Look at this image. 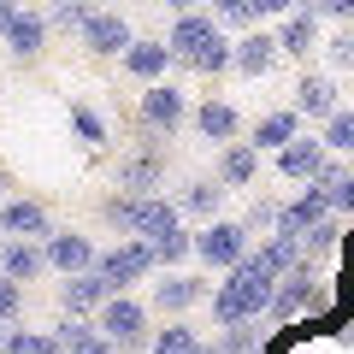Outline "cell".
Returning a JSON list of instances; mask_svg holds the SVG:
<instances>
[{
  "mask_svg": "<svg viewBox=\"0 0 354 354\" xmlns=\"http://www.w3.org/2000/svg\"><path fill=\"white\" fill-rule=\"evenodd\" d=\"M218 30H225V24H218L207 6H201V12H177V18H171V30H165V48H171V59H177V65H195V53H201L207 41L218 36Z\"/></svg>",
  "mask_w": 354,
  "mask_h": 354,
  "instance_id": "9",
  "label": "cell"
},
{
  "mask_svg": "<svg viewBox=\"0 0 354 354\" xmlns=\"http://www.w3.org/2000/svg\"><path fill=\"white\" fill-rule=\"evenodd\" d=\"M0 354H65V342L53 330H6Z\"/></svg>",
  "mask_w": 354,
  "mask_h": 354,
  "instance_id": "31",
  "label": "cell"
},
{
  "mask_svg": "<svg viewBox=\"0 0 354 354\" xmlns=\"http://www.w3.org/2000/svg\"><path fill=\"white\" fill-rule=\"evenodd\" d=\"M207 12H213V18H218L225 30H242V36H248V30L260 24V12H254V0H207Z\"/></svg>",
  "mask_w": 354,
  "mask_h": 354,
  "instance_id": "33",
  "label": "cell"
},
{
  "mask_svg": "<svg viewBox=\"0 0 354 354\" xmlns=\"http://www.w3.org/2000/svg\"><path fill=\"white\" fill-rule=\"evenodd\" d=\"M201 301H213V290H207L201 272H165V278L153 283V313H165V319L195 313Z\"/></svg>",
  "mask_w": 354,
  "mask_h": 354,
  "instance_id": "7",
  "label": "cell"
},
{
  "mask_svg": "<svg viewBox=\"0 0 354 354\" xmlns=\"http://www.w3.org/2000/svg\"><path fill=\"white\" fill-rule=\"evenodd\" d=\"M171 65H177L171 48H165V41H153V36H136V41H130V53H124V71L136 77V83H160Z\"/></svg>",
  "mask_w": 354,
  "mask_h": 354,
  "instance_id": "23",
  "label": "cell"
},
{
  "mask_svg": "<svg viewBox=\"0 0 354 354\" xmlns=\"http://www.w3.org/2000/svg\"><path fill=\"white\" fill-rule=\"evenodd\" d=\"M325 148L330 153H354V106H337L325 118Z\"/></svg>",
  "mask_w": 354,
  "mask_h": 354,
  "instance_id": "36",
  "label": "cell"
},
{
  "mask_svg": "<svg viewBox=\"0 0 354 354\" xmlns=\"http://www.w3.org/2000/svg\"><path fill=\"white\" fill-rule=\"evenodd\" d=\"M325 160H330L325 136H295L290 148L278 153V171H283V177H301V183H313V177L325 171Z\"/></svg>",
  "mask_w": 354,
  "mask_h": 354,
  "instance_id": "20",
  "label": "cell"
},
{
  "mask_svg": "<svg viewBox=\"0 0 354 354\" xmlns=\"http://www.w3.org/2000/svg\"><path fill=\"white\" fill-rule=\"evenodd\" d=\"M313 189H325V201H330V213H354V171L330 153L325 160V171L313 177Z\"/></svg>",
  "mask_w": 354,
  "mask_h": 354,
  "instance_id": "27",
  "label": "cell"
},
{
  "mask_svg": "<svg viewBox=\"0 0 354 354\" xmlns=\"http://www.w3.org/2000/svg\"><path fill=\"white\" fill-rule=\"evenodd\" d=\"M319 307H325V283H319V266H313V260H301V266H290V272L278 278L266 319H272V325H290L295 313H319Z\"/></svg>",
  "mask_w": 354,
  "mask_h": 354,
  "instance_id": "3",
  "label": "cell"
},
{
  "mask_svg": "<svg viewBox=\"0 0 354 354\" xmlns=\"http://www.w3.org/2000/svg\"><path fill=\"white\" fill-rule=\"evenodd\" d=\"M136 213H142V201L130 189H106L101 195V225H113L118 236H136Z\"/></svg>",
  "mask_w": 354,
  "mask_h": 354,
  "instance_id": "28",
  "label": "cell"
},
{
  "mask_svg": "<svg viewBox=\"0 0 354 354\" xmlns=\"http://www.w3.org/2000/svg\"><path fill=\"white\" fill-rule=\"evenodd\" d=\"M77 36H83V48L95 53V59H124V53H130V41H136V30H130L118 12L95 6V18H88V24L77 30Z\"/></svg>",
  "mask_w": 354,
  "mask_h": 354,
  "instance_id": "10",
  "label": "cell"
},
{
  "mask_svg": "<svg viewBox=\"0 0 354 354\" xmlns=\"http://www.w3.org/2000/svg\"><path fill=\"white\" fill-rule=\"evenodd\" d=\"M295 113H301V118H330V113H337V83L319 77V71L295 77Z\"/></svg>",
  "mask_w": 354,
  "mask_h": 354,
  "instance_id": "25",
  "label": "cell"
},
{
  "mask_svg": "<svg viewBox=\"0 0 354 354\" xmlns=\"http://www.w3.org/2000/svg\"><path fill=\"white\" fill-rule=\"evenodd\" d=\"M301 6H313L319 18H342V24L354 18V0H301Z\"/></svg>",
  "mask_w": 354,
  "mask_h": 354,
  "instance_id": "42",
  "label": "cell"
},
{
  "mask_svg": "<svg viewBox=\"0 0 354 354\" xmlns=\"http://www.w3.org/2000/svg\"><path fill=\"white\" fill-rule=\"evenodd\" d=\"M278 48H283V59H307L319 48V12L313 6H295L290 18H278Z\"/></svg>",
  "mask_w": 354,
  "mask_h": 354,
  "instance_id": "19",
  "label": "cell"
},
{
  "mask_svg": "<svg viewBox=\"0 0 354 354\" xmlns=\"http://www.w3.org/2000/svg\"><path fill=\"white\" fill-rule=\"evenodd\" d=\"M295 136H301V113H295V106H278V113H266L260 124L248 130V142H254L260 153H283Z\"/></svg>",
  "mask_w": 354,
  "mask_h": 354,
  "instance_id": "22",
  "label": "cell"
},
{
  "mask_svg": "<svg viewBox=\"0 0 354 354\" xmlns=\"http://www.w3.org/2000/svg\"><path fill=\"white\" fill-rule=\"evenodd\" d=\"M195 342H201V330H195L189 319H165V325L153 330V342H148V354H189Z\"/></svg>",
  "mask_w": 354,
  "mask_h": 354,
  "instance_id": "29",
  "label": "cell"
},
{
  "mask_svg": "<svg viewBox=\"0 0 354 354\" xmlns=\"http://www.w3.org/2000/svg\"><path fill=\"white\" fill-rule=\"evenodd\" d=\"M0 342H6V325H0Z\"/></svg>",
  "mask_w": 354,
  "mask_h": 354,
  "instance_id": "49",
  "label": "cell"
},
{
  "mask_svg": "<svg viewBox=\"0 0 354 354\" xmlns=\"http://www.w3.org/2000/svg\"><path fill=\"white\" fill-rule=\"evenodd\" d=\"M18 12H24V0H0V41H6V30L18 24Z\"/></svg>",
  "mask_w": 354,
  "mask_h": 354,
  "instance_id": "45",
  "label": "cell"
},
{
  "mask_svg": "<svg viewBox=\"0 0 354 354\" xmlns=\"http://www.w3.org/2000/svg\"><path fill=\"white\" fill-rule=\"evenodd\" d=\"M325 48H330V65H337V71H354V36H348V30H342V36H330Z\"/></svg>",
  "mask_w": 354,
  "mask_h": 354,
  "instance_id": "41",
  "label": "cell"
},
{
  "mask_svg": "<svg viewBox=\"0 0 354 354\" xmlns=\"http://www.w3.org/2000/svg\"><path fill=\"white\" fill-rule=\"evenodd\" d=\"M189 124L201 130V142H218V148L242 136V113H236L230 101H201V106L189 113Z\"/></svg>",
  "mask_w": 354,
  "mask_h": 354,
  "instance_id": "21",
  "label": "cell"
},
{
  "mask_svg": "<svg viewBox=\"0 0 354 354\" xmlns=\"http://www.w3.org/2000/svg\"><path fill=\"white\" fill-rule=\"evenodd\" d=\"M278 266L266 260V254H248L225 272V283L213 290V319L218 325H254V319L272 307V290H278Z\"/></svg>",
  "mask_w": 354,
  "mask_h": 354,
  "instance_id": "1",
  "label": "cell"
},
{
  "mask_svg": "<svg viewBox=\"0 0 354 354\" xmlns=\"http://www.w3.org/2000/svg\"><path fill=\"white\" fill-rule=\"evenodd\" d=\"M177 225H183V213H177V201H165V195H148V201H142V213H136V236H142V242L171 236Z\"/></svg>",
  "mask_w": 354,
  "mask_h": 354,
  "instance_id": "26",
  "label": "cell"
},
{
  "mask_svg": "<svg viewBox=\"0 0 354 354\" xmlns=\"http://www.w3.org/2000/svg\"><path fill=\"white\" fill-rule=\"evenodd\" d=\"M242 225H248V230H254V225H272V230H278V201H254Z\"/></svg>",
  "mask_w": 354,
  "mask_h": 354,
  "instance_id": "43",
  "label": "cell"
},
{
  "mask_svg": "<svg viewBox=\"0 0 354 354\" xmlns=\"http://www.w3.org/2000/svg\"><path fill=\"white\" fill-rule=\"evenodd\" d=\"M59 307L71 319H95L106 307V283L95 272H71V278H59Z\"/></svg>",
  "mask_w": 354,
  "mask_h": 354,
  "instance_id": "16",
  "label": "cell"
},
{
  "mask_svg": "<svg viewBox=\"0 0 354 354\" xmlns=\"http://www.w3.org/2000/svg\"><path fill=\"white\" fill-rule=\"evenodd\" d=\"M218 354H260V330L254 325H218Z\"/></svg>",
  "mask_w": 354,
  "mask_h": 354,
  "instance_id": "39",
  "label": "cell"
},
{
  "mask_svg": "<svg viewBox=\"0 0 354 354\" xmlns=\"http://www.w3.org/2000/svg\"><path fill=\"white\" fill-rule=\"evenodd\" d=\"M225 207V183L218 177H189L183 189H177V213L183 218H213Z\"/></svg>",
  "mask_w": 354,
  "mask_h": 354,
  "instance_id": "24",
  "label": "cell"
},
{
  "mask_svg": "<svg viewBox=\"0 0 354 354\" xmlns=\"http://www.w3.org/2000/svg\"><path fill=\"white\" fill-rule=\"evenodd\" d=\"M230 59H236V36H230V30H218V36L207 41L201 53H195L189 71H201V77H225V71H230Z\"/></svg>",
  "mask_w": 354,
  "mask_h": 354,
  "instance_id": "30",
  "label": "cell"
},
{
  "mask_svg": "<svg viewBox=\"0 0 354 354\" xmlns=\"http://www.w3.org/2000/svg\"><path fill=\"white\" fill-rule=\"evenodd\" d=\"M71 130H77L83 148H106V118L95 113L88 101H71Z\"/></svg>",
  "mask_w": 354,
  "mask_h": 354,
  "instance_id": "32",
  "label": "cell"
},
{
  "mask_svg": "<svg viewBox=\"0 0 354 354\" xmlns=\"http://www.w3.org/2000/svg\"><path fill=\"white\" fill-rule=\"evenodd\" d=\"M65 354H118V342L101 325H77V337L65 342Z\"/></svg>",
  "mask_w": 354,
  "mask_h": 354,
  "instance_id": "38",
  "label": "cell"
},
{
  "mask_svg": "<svg viewBox=\"0 0 354 354\" xmlns=\"http://www.w3.org/2000/svg\"><path fill=\"white\" fill-rule=\"evenodd\" d=\"M330 218V201H325V189H313V183H301V189L290 195V201L278 207V236H295L301 242L313 225H325Z\"/></svg>",
  "mask_w": 354,
  "mask_h": 354,
  "instance_id": "11",
  "label": "cell"
},
{
  "mask_svg": "<svg viewBox=\"0 0 354 354\" xmlns=\"http://www.w3.org/2000/svg\"><path fill=\"white\" fill-rule=\"evenodd\" d=\"M218 183H225V189H248L254 177H260V148H254V142H225V148H218Z\"/></svg>",
  "mask_w": 354,
  "mask_h": 354,
  "instance_id": "18",
  "label": "cell"
},
{
  "mask_svg": "<svg viewBox=\"0 0 354 354\" xmlns=\"http://www.w3.org/2000/svg\"><path fill=\"white\" fill-rule=\"evenodd\" d=\"M41 248H48V266L59 272V278H71V272H95V260H101V248H95L83 230H53Z\"/></svg>",
  "mask_w": 354,
  "mask_h": 354,
  "instance_id": "12",
  "label": "cell"
},
{
  "mask_svg": "<svg viewBox=\"0 0 354 354\" xmlns=\"http://www.w3.org/2000/svg\"><path fill=\"white\" fill-rule=\"evenodd\" d=\"M160 177H165L160 148H136L124 165H118V189H130L136 201H148V195H160Z\"/></svg>",
  "mask_w": 354,
  "mask_h": 354,
  "instance_id": "15",
  "label": "cell"
},
{
  "mask_svg": "<svg viewBox=\"0 0 354 354\" xmlns=\"http://www.w3.org/2000/svg\"><path fill=\"white\" fill-rule=\"evenodd\" d=\"M18 313H24V283L0 272V325H6V319H18Z\"/></svg>",
  "mask_w": 354,
  "mask_h": 354,
  "instance_id": "40",
  "label": "cell"
},
{
  "mask_svg": "<svg viewBox=\"0 0 354 354\" xmlns=\"http://www.w3.org/2000/svg\"><path fill=\"white\" fill-rule=\"evenodd\" d=\"M195 260L213 266V272H230L236 260H248V225L242 218H213V225L195 230Z\"/></svg>",
  "mask_w": 354,
  "mask_h": 354,
  "instance_id": "6",
  "label": "cell"
},
{
  "mask_svg": "<svg viewBox=\"0 0 354 354\" xmlns=\"http://www.w3.org/2000/svg\"><path fill=\"white\" fill-rule=\"evenodd\" d=\"M0 272H6V278H18V283H36V278H48L53 266H48V248H41V242L0 236Z\"/></svg>",
  "mask_w": 354,
  "mask_h": 354,
  "instance_id": "14",
  "label": "cell"
},
{
  "mask_svg": "<svg viewBox=\"0 0 354 354\" xmlns=\"http://www.w3.org/2000/svg\"><path fill=\"white\" fill-rule=\"evenodd\" d=\"M95 325L118 342V354H148V342H153L148 337V301H136V295H106Z\"/></svg>",
  "mask_w": 354,
  "mask_h": 354,
  "instance_id": "4",
  "label": "cell"
},
{
  "mask_svg": "<svg viewBox=\"0 0 354 354\" xmlns=\"http://www.w3.org/2000/svg\"><path fill=\"white\" fill-rule=\"evenodd\" d=\"M165 6H171V18H177V12H201L207 0H165Z\"/></svg>",
  "mask_w": 354,
  "mask_h": 354,
  "instance_id": "46",
  "label": "cell"
},
{
  "mask_svg": "<svg viewBox=\"0 0 354 354\" xmlns=\"http://www.w3.org/2000/svg\"><path fill=\"white\" fill-rule=\"evenodd\" d=\"M160 272V260H153V242L142 236H124L118 248H106L101 260H95V278L106 283V295H130L142 278H153Z\"/></svg>",
  "mask_w": 354,
  "mask_h": 354,
  "instance_id": "2",
  "label": "cell"
},
{
  "mask_svg": "<svg viewBox=\"0 0 354 354\" xmlns=\"http://www.w3.org/2000/svg\"><path fill=\"white\" fill-rule=\"evenodd\" d=\"M278 59H283L278 30H248V36H236V59H230V71H236V77H266Z\"/></svg>",
  "mask_w": 354,
  "mask_h": 354,
  "instance_id": "13",
  "label": "cell"
},
{
  "mask_svg": "<svg viewBox=\"0 0 354 354\" xmlns=\"http://www.w3.org/2000/svg\"><path fill=\"white\" fill-rule=\"evenodd\" d=\"M48 6H53V0H48Z\"/></svg>",
  "mask_w": 354,
  "mask_h": 354,
  "instance_id": "50",
  "label": "cell"
},
{
  "mask_svg": "<svg viewBox=\"0 0 354 354\" xmlns=\"http://www.w3.org/2000/svg\"><path fill=\"white\" fill-rule=\"evenodd\" d=\"M189 113H195V106L183 101V88H177V83H148V88H142V101H136V118H142L148 136H177V130L189 124Z\"/></svg>",
  "mask_w": 354,
  "mask_h": 354,
  "instance_id": "5",
  "label": "cell"
},
{
  "mask_svg": "<svg viewBox=\"0 0 354 354\" xmlns=\"http://www.w3.org/2000/svg\"><path fill=\"white\" fill-rule=\"evenodd\" d=\"M337 236H342V213H330L325 225H313V230L301 236V254H307V260H325V254L337 248Z\"/></svg>",
  "mask_w": 354,
  "mask_h": 354,
  "instance_id": "35",
  "label": "cell"
},
{
  "mask_svg": "<svg viewBox=\"0 0 354 354\" xmlns=\"http://www.w3.org/2000/svg\"><path fill=\"white\" fill-rule=\"evenodd\" d=\"M88 18H95L88 0H53V6H48V24H53V30H83Z\"/></svg>",
  "mask_w": 354,
  "mask_h": 354,
  "instance_id": "37",
  "label": "cell"
},
{
  "mask_svg": "<svg viewBox=\"0 0 354 354\" xmlns=\"http://www.w3.org/2000/svg\"><path fill=\"white\" fill-rule=\"evenodd\" d=\"M189 354H218V342H195V348Z\"/></svg>",
  "mask_w": 354,
  "mask_h": 354,
  "instance_id": "48",
  "label": "cell"
},
{
  "mask_svg": "<svg viewBox=\"0 0 354 354\" xmlns=\"http://www.w3.org/2000/svg\"><path fill=\"white\" fill-rule=\"evenodd\" d=\"M48 36H53V24H48V12H18V24L6 30V53H12L18 65H30V59H41V48H48Z\"/></svg>",
  "mask_w": 354,
  "mask_h": 354,
  "instance_id": "17",
  "label": "cell"
},
{
  "mask_svg": "<svg viewBox=\"0 0 354 354\" xmlns=\"http://www.w3.org/2000/svg\"><path fill=\"white\" fill-rule=\"evenodd\" d=\"M6 195H12V171H6V165H0V201H6Z\"/></svg>",
  "mask_w": 354,
  "mask_h": 354,
  "instance_id": "47",
  "label": "cell"
},
{
  "mask_svg": "<svg viewBox=\"0 0 354 354\" xmlns=\"http://www.w3.org/2000/svg\"><path fill=\"white\" fill-rule=\"evenodd\" d=\"M0 236L48 242L53 236V213L36 201V195H6V201H0Z\"/></svg>",
  "mask_w": 354,
  "mask_h": 354,
  "instance_id": "8",
  "label": "cell"
},
{
  "mask_svg": "<svg viewBox=\"0 0 354 354\" xmlns=\"http://www.w3.org/2000/svg\"><path fill=\"white\" fill-rule=\"evenodd\" d=\"M295 6H301V0H254V12H260V18H290Z\"/></svg>",
  "mask_w": 354,
  "mask_h": 354,
  "instance_id": "44",
  "label": "cell"
},
{
  "mask_svg": "<svg viewBox=\"0 0 354 354\" xmlns=\"http://www.w3.org/2000/svg\"><path fill=\"white\" fill-rule=\"evenodd\" d=\"M189 254H195V230H183V225H177L171 236H160V242H153V260H160V272H171V266H183Z\"/></svg>",
  "mask_w": 354,
  "mask_h": 354,
  "instance_id": "34",
  "label": "cell"
}]
</instances>
